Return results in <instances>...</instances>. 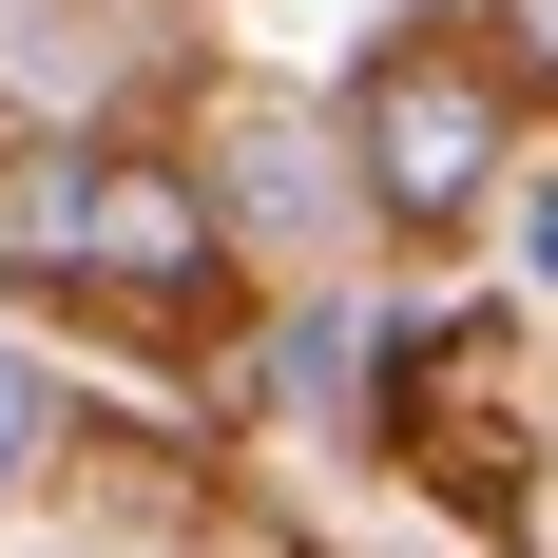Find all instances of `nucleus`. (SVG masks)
Returning a JSON list of instances; mask_svg holds the SVG:
<instances>
[{"label":"nucleus","instance_id":"2","mask_svg":"<svg viewBox=\"0 0 558 558\" xmlns=\"http://www.w3.org/2000/svg\"><path fill=\"white\" fill-rule=\"evenodd\" d=\"M77 289H213V193L173 155L97 135V213H77Z\"/></svg>","mask_w":558,"mask_h":558},{"label":"nucleus","instance_id":"5","mask_svg":"<svg viewBox=\"0 0 558 558\" xmlns=\"http://www.w3.org/2000/svg\"><path fill=\"white\" fill-rule=\"evenodd\" d=\"M520 270H539V289H558V193H520Z\"/></svg>","mask_w":558,"mask_h":558},{"label":"nucleus","instance_id":"1","mask_svg":"<svg viewBox=\"0 0 558 558\" xmlns=\"http://www.w3.org/2000/svg\"><path fill=\"white\" fill-rule=\"evenodd\" d=\"M347 135H366V193H386L404 231H444L462 193H482V155H501V77L462 39H386L347 77Z\"/></svg>","mask_w":558,"mask_h":558},{"label":"nucleus","instance_id":"6","mask_svg":"<svg viewBox=\"0 0 558 558\" xmlns=\"http://www.w3.org/2000/svg\"><path fill=\"white\" fill-rule=\"evenodd\" d=\"M20 424H39V386H20V366H0V462H20Z\"/></svg>","mask_w":558,"mask_h":558},{"label":"nucleus","instance_id":"3","mask_svg":"<svg viewBox=\"0 0 558 558\" xmlns=\"http://www.w3.org/2000/svg\"><path fill=\"white\" fill-rule=\"evenodd\" d=\"M77 213H97V135H20V155H0V270L77 289Z\"/></svg>","mask_w":558,"mask_h":558},{"label":"nucleus","instance_id":"4","mask_svg":"<svg viewBox=\"0 0 558 558\" xmlns=\"http://www.w3.org/2000/svg\"><path fill=\"white\" fill-rule=\"evenodd\" d=\"M501 58H520V77H558V0H501Z\"/></svg>","mask_w":558,"mask_h":558}]
</instances>
